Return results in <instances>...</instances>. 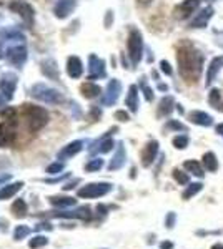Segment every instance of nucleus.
Listing matches in <instances>:
<instances>
[{"label":"nucleus","mask_w":223,"mask_h":249,"mask_svg":"<svg viewBox=\"0 0 223 249\" xmlns=\"http://www.w3.org/2000/svg\"><path fill=\"white\" fill-rule=\"evenodd\" d=\"M35 230H37V231H42V230L50 231V230H52V226H50V223H39L37 226H35Z\"/></svg>","instance_id":"46"},{"label":"nucleus","mask_w":223,"mask_h":249,"mask_svg":"<svg viewBox=\"0 0 223 249\" xmlns=\"http://www.w3.org/2000/svg\"><path fill=\"white\" fill-rule=\"evenodd\" d=\"M210 249H223V244L222 243H215Z\"/></svg>","instance_id":"54"},{"label":"nucleus","mask_w":223,"mask_h":249,"mask_svg":"<svg viewBox=\"0 0 223 249\" xmlns=\"http://www.w3.org/2000/svg\"><path fill=\"white\" fill-rule=\"evenodd\" d=\"M67 73L68 77L72 78H80L83 73V65H82V60L79 57H70L67 60Z\"/></svg>","instance_id":"20"},{"label":"nucleus","mask_w":223,"mask_h":249,"mask_svg":"<svg viewBox=\"0 0 223 249\" xmlns=\"http://www.w3.org/2000/svg\"><path fill=\"white\" fill-rule=\"evenodd\" d=\"M115 120H119V122H128V120H130V116H128L127 111L119 110V111H115Z\"/></svg>","instance_id":"45"},{"label":"nucleus","mask_w":223,"mask_h":249,"mask_svg":"<svg viewBox=\"0 0 223 249\" xmlns=\"http://www.w3.org/2000/svg\"><path fill=\"white\" fill-rule=\"evenodd\" d=\"M183 168H185V170L188 171V173H192V175L198 176V178H203V176H205V168H203V164L195 161V160H188V161H185V163H183Z\"/></svg>","instance_id":"28"},{"label":"nucleus","mask_w":223,"mask_h":249,"mask_svg":"<svg viewBox=\"0 0 223 249\" xmlns=\"http://www.w3.org/2000/svg\"><path fill=\"white\" fill-rule=\"evenodd\" d=\"M77 183H80V179H74V181H72V183H67L65 186H63V190H65V191L72 190V188H74V184H77Z\"/></svg>","instance_id":"51"},{"label":"nucleus","mask_w":223,"mask_h":249,"mask_svg":"<svg viewBox=\"0 0 223 249\" xmlns=\"http://www.w3.org/2000/svg\"><path fill=\"white\" fill-rule=\"evenodd\" d=\"M65 178H68V175H62L59 178H54V179H45V183H59V181H63Z\"/></svg>","instance_id":"47"},{"label":"nucleus","mask_w":223,"mask_h":249,"mask_svg":"<svg viewBox=\"0 0 223 249\" xmlns=\"http://www.w3.org/2000/svg\"><path fill=\"white\" fill-rule=\"evenodd\" d=\"M160 70L163 71L165 75H172L173 73V70H172V65L167 62V60H162L160 62Z\"/></svg>","instance_id":"44"},{"label":"nucleus","mask_w":223,"mask_h":249,"mask_svg":"<svg viewBox=\"0 0 223 249\" xmlns=\"http://www.w3.org/2000/svg\"><path fill=\"white\" fill-rule=\"evenodd\" d=\"M0 37L5 40H23V35L17 29H14V27H7V29L0 30Z\"/></svg>","instance_id":"34"},{"label":"nucleus","mask_w":223,"mask_h":249,"mask_svg":"<svg viewBox=\"0 0 223 249\" xmlns=\"http://www.w3.org/2000/svg\"><path fill=\"white\" fill-rule=\"evenodd\" d=\"M80 91H82V95L85 96V98H95V96H99L100 93H102V88H100L99 85H95V83H92V82H87L80 87Z\"/></svg>","instance_id":"29"},{"label":"nucleus","mask_w":223,"mask_h":249,"mask_svg":"<svg viewBox=\"0 0 223 249\" xmlns=\"http://www.w3.org/2000/svg\"><path fill=\"white\" fill-rule=\"evenodd\" d=\"M127 50H128V57H130L132 63H139L143 55V37L139 30H132L128 34L127 38Z\"/></svg>","instance_id":"4"},{"label":"nucleus","mask_w":223,"mask_h":249,"mask_svg":"<svg viewBox=\"0 0 223 249\" xmlns=\"http://www.w3.org/2000/svg\"><path fill=\"white\" fill-rule=\"evenodd\" d=\"M167 130H173V131H185L186 133V126L183 123H180L178 120H168V123L165 124Z\"/></svg>","instance_id":"40"},{"label":"nucleus","mask_w":223,"mask_h":249,"mask_svg":"<svg viewBox=\"0 0 223 249\" xmlns=\"http://www.w3.org/2000/svg\"><path fill=\"white\" fill-rule=\"evenodd\" d=\"M15 136H17L15 124H12L9 122L0 123V146L2 148L10 146V144L15 142Z\"/></svg>","instance_id":"13"},{"label":"nucleus","mask_w":223,"mask_h":249,"mask_svg":"<svg viewBox=\"0 0 223 249\" xmlns=\"http://www.w3.org/2000/svg\"><path fill=\"white\" fill-rule=\"evenodd\" d=\"M103 168V160L102 158H93L87 164H85V171L93 173V171H100Z\"/></svg>","instance_id":"38"},{"label":"nucleus","mask_w":223,"mask_h":249,"mask_svg":"<svg viewBox=\"0 0 223 249\" xmlns=\"http://www.w3.org/2000/svg\"><path fill=\"white\" fill-rule=\"evenodd\" d=\"M202 164H203V168L208 173H215L218 171V160H217V155L213 153V151H208V153L203 155V158H202Z\"/></svg>","instance_id":"26"},{"label":"nucleus","mask_w":223,"mask_h":249,"mask_svg":"<svg viewBox=\"0 0 223 249\" xmlns=\"http://www.w3.org/2000/svg\"><path fill=\"white\" fill-rule=\"evenodd\" d=\"M173 96H163L158 103V110H157V116L158 118H163V116H168L173 111Z\"/></svg>","instance_id":"22"},{"label":"nucleus","mask_w":223,"mask_h":249,"mask_svg":"<svg viewBox=\"0 0 223 249\" xmlns=\"http://www.w3.org/2000/svg\"><path fill=\"white\" fill-rule=\"evenodd\" d=\"M217 133L223 136V123L222 124H217Z\"/></svg>","instance_id":"53"},{"label":"nucleus","mask_w":223,"mask_h":249,"mask_svg":"<svg viewBox=\"0 0 223 249\" xmlns=\"http://www.w3.org/2000/svg\"><path fill=\"white\" fill-rule=\"evenodd\" d=\"M125 105L128 107V110H130L132 113H137V111H139V88H137V85H132L128 88L127 98H125Z\"/></svg>","instance_id":"21"},{"label":"nucleus","mask_w":223,"mask_h":249,"mask_svg":"<svg viewBox=\"0 0 223 249\" xmlns=\"http://www.w3.org/2000/svg\"><path fill=\"white\" fill-rule=\"evenodd\" d=\"M48 218H60V219H83V221H88L92 218V210L88 206H80L77 208L74 211H68V210H63V211H50L47 213Z\"/></svg>","instance_id":"6"},{"label":"nucleus","mask_w":223,"mask_h":249,"mask_svg":"<svg viewBox=\"0 0 223 249\" xmlns=\"http://www.w3.org/2000/svg\"><path fill=\"white\" fill-rule=\"evenodd\" d=\"M160 249H173V243L172 241H163V243L160 244Z\"/></svg>","instance_id":"48"},{"label":"nucleus","mask_w":223,"mask_h":249,"mask_svg":"<svg viewBox=\"0 0 223 249\" xmlns=\"http://www.w3.org/2000/svg\"><path fill=\"white\" fill-rule=\"evenodd\" d=\"M82 150H83V142L82 140H77V142H72V143H68L67 146H63L62 150L59 151L57 158L59 160H70L72 156L79 155Z\"/></svg>","instance_id":"15"},{"label":"nucleus","mask_w":223,"mask_h":249,"mask_svg":"<svg viewBox=\"0 0 223 249\" xmlns=\"http://www.w3.org/2000/svg\"><path fill=\"white\" fill-rule=\"evenodd\" d=\"M15 87H17V75L15 73H3L2 78H0V91H2L7 100L14 98Z\"/></svg>","instance_id":"10"},{"label":"nucleus","mask_w":223,"mask_h":249,"mask_svg":"<svg viewBox=\"0 0 223 249\" xmlns=\"http://www.w3.org/2000/svg\"><path fill=\"white\" fill-rule=\"evenodd\" d=\"M202 0H183L180 5L175 9V17L178 20H186L190 18L193 14L197 12V9L200 7Z\"/></svg>","instance_id":"9"},{"label":"nucleus","mask_w":223,"mask_h":249,"mask_svg":"<svg viewBox=\"0 0 223 249\" xmlns=\"http://www.w3.org/2000/svg\"><path fill=\"white\" fill-rule=\"evenodd\" d=\"M177 62L180 75L188 83H193L200 78L202 68H203V57L192 43H180L177 50Z\"/></svg>","instance_id":"1"},{"label":"nucleus","mask_w":223,"mask_h":249,"mask_svg":"<svg viewBox=\"0 0 223 249\" xmlns=\"http://www.w3.org/2000/svg\"><path fill=\"white\" fill-rule=\"evenodd\" d=\"M173 178H175V181L178 183V184H188L190 183V176L186 175L185 171H182V170H178V168H175L173 170Z\"/></svg>","instance_id":"39"},{"label":"nucleus","mask_w":223,"mask_h":249,"mask_svg":"<svg viewBox=\"0 0 223 249\" xmlns=\"http://www.w3.org/2000/svg\"><path fill=\"white\" fill-rule=\"evenodd\" d=\"M23 118L30 133H37L48 123V111L37 105H23Z\"/></svg>","instance_id":"2"},{"label":"nucleus","mask_w":223,"mask_h":249,"mask_svg":"<svg viewBox=\"0 0 223 249\" xmlns=\"http://www.w3.org/2000/svg\"><path fill=\"white\" fill-rule=\"evenodd\" d=\"M5 102H7V98L3 96V93H0V108H2L3 105H5Z\"/></svg>","instance_id":"52"},{"label":"nucleus","mask_w":223,"mask_h":249,"mask_svg":"<svg viewBox=\"0 0 223 249\" xmlns=\"http://www.w3.org/2000/svg\"><path fill=\"white\" fill-rule=\"evenodd\" d=\"M208 103L210 107L215 108L217 111H223V100H222V93L218 88H212L208 91Z\"/></svg>","instance_id":"27"},{"label":"nucleus","mask_w":223,"mask_h":249,"mask_svg":"<svg viewBox=\"0 0 223 249\" xmlns=\"http://www.w3.org/2000/svg\"><path fill=\"white\" fill-rule=\"evenodd\" d=\"M188 120L193 124H198V126H212L213 124V116H210L208 113H205L202 110H193L188 115Z\"/></svg>","instance_id":"18"},{"label":"nucleus","mask_w":223,"mask_h":249,"mask_svg":"<svg viewBox=\"0 0 223 249\" xmlns=\"http://www.w3.org/2000/svg\"><path fill=\"white\" fill-rule=\"evenodd\" d=\"M3 57V52H2V45H0V58Z\"/></svg>","instance_id":"56"},{"label":"nucleus","mask_w":223,"mask_h":249,"mask_svg":"<svg viewBox=\"0 0 223 249\" xmlns=\"http://www.w3.org/2000/svg\"><path fill=\"white\" fill-rule=\"evenodd\" d=\"M5 57L7 60L15 67H22L27 60V48L23 45H17V47H10L7 48L5 52Z\"/></svg>","instance_id":"11"},{"label":"nucleus","mask_w":223,"mask_h":249,"mask_svg":"<svg viewBox=\"0 0 223 249\" xmlns=\"http://www.w3.org/2000/svg\"><path fill=\"white\" fill-rule=\"evenodd\" d=\"M52 206H57V208H70V206H75L77 204V199L72 198V196H50L48 198Z\"/></svg>","instance_id":"25"},{"label":"nucleus","mask_w":223,"mask_h":249,"mask_svg":"<svg viewBox=\"0 0 223 249\" xmlns=\"http://www.w3.org/2000/svg\"><path fill=\"white\" fill-rule=\"evenodd\" d=\"M47 244H48V238L47 236H42V234L35 236V238H32L28 241V248L30 249H39V248L47 246Z\"/></svg>","instance_id":"35"},{"label":"nucleus","mask_w":223,"mask_h":249,"mask_svg":"<svg viewBox=\"0 0 223 249\" xmlns=\"http://www.w3.org/2000/svg\"><path fill=\"white\" fill-rule=\"evenodd\" d=\"M177 224V214L173 211H170L167 214V218H165V226L168 228V230H173Z\"/></svg>","instance_id":"43"},{"label":"nucleus","mask_w":223,"mask_h":249,"mask_svg":"<svg viewBox=\"0 0 223 249\" xmlns=\"http://www.w3.org/2000/svg\"><path fill=\"white\" fill-rule=\"evenodd\" d=\"M9 9L15 14L20 15V18L25 22V25L32 27L34 23V9H32L30 3L23 2V0H14V2L9 3Z\"/></svg>","instance_id":"7"},{"label":"nucleus","mask_w":223,"mask_h":249,"mask_svg":"<svg viewBox=\"0 0 223 249\" xmlns=\"http://www.w3.org/2000/svg\"><path fill=\"white\" fill-rule=\"evenodd\" d=\"M10 178H12L10 175H0V186H2V184H5L7 181H10Z\"/></svg>","instance_id":"49"},{"label":"nucleus","mask_w":223,"mask_h":249,"mask_svg":"<svg viewBox=\"0 0 223 249\" xmlns=\"http://www.w3.org/2000/svg\"><path fill=\"white\" fill-rule=\"evenodd\" d=\"M105 77V62L97 55L88 57V80L103 78Z\"/></svg>","instance_id":"12"},{"label":"nucleus","mask_w":223,"mask_h":249,"mask_svg":"<svg viewBox=\"0 0 223 249\" xmlns=\"http://www.w3.org/2000/svg\"><path fill=\"white\" fill-rule=\"evenodd\" d=\"M112 184L110 183H90L85 184L83 188H80L77 191V196L79 198H85V199H93V198H102V196L108 195L112 191Z\"/></svg>","instance_id":"5"},{"label":"nucleus","mask_w":223,"mask_h":249,"mask_svg":"<svg viewBox=\"0 0 223 249\" xmlns=\"http://www.w3.org/2000/svg\"><path fill=\"white\" fill-rule=\"evenodd\" d=\"M223 65V58L222 57H215L212 62H210V65H208V70H206V80H205V83H206V87L210 85V83L213 82L215 77H217V73L220 71V68Z\"/></svg>","instance_id":"23"},{"label":"nucleus","mask_w":223,"mask_h":249,"mask_svg":"<svg viewBox=\"0 0 223 249\" xmlns=\"http://www.w3.org/2000/svg\"><path fill=\"white\" fill-rule=\"evenodd\" d=\"M125 160H127V153H125V148H123V143H119L117 144V151L113 155L110 164H108V170L110 171H117L120 170L122 166L125 164Z\"/></svg>","instance_id":"19"},{"label":"nucleus","mask_w":223,"mask_h":249,"mask_svg":"<svg viewBox=\"0 0 223 249\" xmlns=\"http://www.w3.org/2000/svg\"><path fill=\"white\" fill-rule=\"evenodd\" d=\"M140 88H142V91H143V95H145V100H147V102H152V100H153V90L147 85L145 78H140Z\"/></svg>","instance_id":"41"},{"label":"nucleus","mask_w":223,"mask_h":249,"mask_svg":"<svg viewBox=\"0 0 223 249\" xmlns=\"http://www.w3.org/2000/svg\"><path fill=\"white\" fill-rule=\"evenodd\" d=\"M75 0H59L54 7V14L57 18H65L74 12L75 9Z\"/></svg>","instance_id":"17"},{"label":"nucleus","mask_w":223,"mask_h":249,"mask_svg":"<svg viewBox=\"0 0 223 249\" xmlns=\"http://www.w3.org/2000/svg\"><path fill=\"white\" fill-rule=\"evenodd\" d=\"M30 95L34 96L39 102H43L47 105H59V103L63 102V96L59 90L45 85V83H37L30 88Z\"/></svg>","instance_id":"3"},{"label":"nucleus","mask_w":223,"mask_h":249,"mask_svg":"<svg viewBox=\"0 0 223 249\" xmlns=\"http://www.w3.org/2000/svg\"><path fill=\"white\" fill-rule=\"evenodd\" d=\"M190 143V138L188 135L182 133V135H177L175 138H173V146L177 148V150H185L186 146H188Z\"/></svg>","instance_id":"37"},{"label":"nucleus","mask_w":223,"mask_h":249,"mask_svg":"<svg viewBox=\"0 0 223 249\" xmlns=\"http://www.w3.org/2000/svg\"><path fill=\"white\" fill-rule=\"evenodd\" d=\"M62 170H63V163L62 161H55V163H52V164H48V166H47L48 175H59Z\"/></svg>","instance_id":"42"},{"label":"nucleus","mask_w":223,"mask_h":249,"mask_svg":"<svg viewBox=\"0 0 223 249\" xmlns=\"http://www.w3.org/2000/svg\"><path fill=\"white\" fill-rule=\"evenodd\" d=\"M152 2H153V0H137V5H139V7H148Z\"/></svg>","instance_id":"50"},{"label":"nucleus","mask_w":223,"mask_h":249,"mask_svg":"<svg viewBox=\"0 0 223 249\" xmlns=\"http://www.w3.org/2000/svg\"><path fill=\"white\" fill-rule=\"evenodd\" d=\"M30 232H32L30 228L25 226V224H20V226L15 228V231H14V239L15 241H22V239H25Z\"/></svg>","instance_id":"36"},{"label":"nucleus","mask_w":223,"mask_h":249,"mask_svg":"<svg viewBox=\"0 0 223 249\" xmlns=\"http://www.w3.org/2000/svg\"><path fill=\"white\" fill-rule=\"evenodd\" d=\"M202 190H203V183H188V186H186V190L182 193V198L183 199H190L193 198L195 195H198Z\"/></svg>","instance_id":"33"},{"label":"nucleus","mask_w":223,"mask_h":249,"mask_svg":"<svg viewBox=\"0 0 223 249\" xmlns=\"http://www.w3.org/2000/svg\"><path fill=\"white\" fill-rule=\"evenodd\" d=\"M122 93V83L119 80H110L107 85V90H105L103 93V98H102V103L105 107H112L117 103V100H119V96Z\"/></svg>","instance_id":"8"},{"label":"nucleus","mask_w":223,"mask_h":249,"mask_svg":"<svg viewBox=\"0 0 223 249\" xmlns=\"http://www.w3.org/2000/svg\"><path fill=\"white\" fill-rule=\"evenodd\" d=\"M110 20H113V15H112V12H108V17H107V27L110 25Z\"/></svg>","instance_id":"55"},{"label":"nucleus","mask_w":223,"mask_h":249,"mask_svg":"<svg viewBox=\"0 0 223 249\" xmlns=\"http://www.w3.org/2000/svg\"><path fill=\"white\" fill-rule=\"evenodd\" d=\"M213 17V9L212 7H205L202 12H198L195 15V18L192 20V23H190V27L192 29H205L206 25H208L210 18Z\"/></svg>","instance_id":"16"},{"label":"nucleus","mask_w":223,"mask_h":249,"mask_svg":"<svg viewBox=\"0 0 223 249\" xmlns=\"http://www.w3.org/2000/svg\"><path fill=\"white\" fill-rule=\"evenodd\" d=\"M113 140L112 138H108V135L105 136V138H102L99 142V146H93L92 150H90V153L92 155H95V153H108V151H112V148H113Z\"/></svg>","instance_id":"30"},{"label":"nucleus","mask_w":223,"mask_h":249,"mask_svg":"<svg viewBox=\"0 0 223 249\" xmlns=\"http://www.w3.org/2000/svg\"><path fill=\"white\" fill-rule=\"evenodd\" d=\"M22 188H23V181L12 183V184H7V186H2V188H0V201H2V199L14 198V196L17 195Z\"/></svg>","instance_id":"24"},{"label":"nucleus","mask_w":223,"mask_h":249,"mask_svg":"<svg viewBox=\"0 0 223 249\" xmlns=\"http://www.w3.org/2000/svg\"><path fill=\"white\" fill-rule=\"evenodd\" d=\"M157 155H158V142L152 140V142H148L143 146V150H142V166H145V168L152 166Z\"/></svg>","instance_id":"14"},{"label":"nucleus","mask_w":223,"mask_h":249,"mask_svg":"<svg viewBox=\"0 0 223 249\" xmlns=\"http://www.w3.org/2000/svg\"><path fill=\"white\" fill-rule=\"evenodd\" d=\"M42 71L45 73V77L52 80H59V71H57L54 60H45V62L42 63Z\"/></svg>","instance_id":"32"},{"label":"nucleus","mask_w":223,"mask_h":249,"mask_svg":"<svg viewBox=\"0 0 223 249\" xmlns=\"http://www.w3.org/2000/svg\"><path fill=\"white\" fill-rule=\"evenodd\" d=\"M10 211L15 218H25L27 213H28L27 203L23 201V199H15L14 204H12V208H10Z\"/></svg>","instance_id":"31"}]
</instances>
